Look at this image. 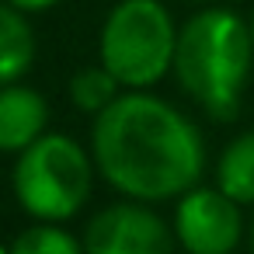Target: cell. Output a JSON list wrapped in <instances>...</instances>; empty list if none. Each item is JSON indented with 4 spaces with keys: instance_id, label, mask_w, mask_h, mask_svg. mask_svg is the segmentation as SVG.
I'll use <instances>...</instances> for the list:
<instances>
[{
    "instance_id": "1",
    "label": "cell",
    "mask_w": 254,
    "mask_h": 254,
    "mask_svg": "<svg viewBox=\"0 0 254 254\" xmlns=\"http://www.w3.org/2000/svg\"><path fill=\"white\" fill-rule=\"evenodd\" d=\"M91 157L98 178L119 195L146 205L178 202L202 185L209 150L198 122L157 91H122L91 119Z\"/></svg>"
},
{
    "instance_id": "2",
    "label": "cell",
    "mask_w": 254,
    "mask_h": 254,
    "mask_svg": "<svg viewBox=\"0 0 254 254\" xmlns=\"http://www.w3.org/2000/svg\"><path fill=\"white\" fill-rule=\"evenodd\" d=\"M251 73L254 39L244 14L223 4H209L181 21L171 77L202 115L233 122L240 115Z\"/></svg>"
},
{
    "instance_id": "3",
    "label": "cell",
    "mask_w": 254,
    "mask_h": 254,
    "mask_svg": "<svg viewBox=\"0 0 254 254\" xmlns=\"http://www.w3.org/2000/svg\"><path fill=\"white\" fill-rule=\"evenodd\" d=\"M98 167L91 146L77 143L70 132H46L11 167V195L21 212L35 223H70L94 195Z\"/></svg>"
},
{
    "instance_id": "4",
    "label": "cell",
    "mask_w": 254,
    "mask_h": 254,
    "mask_svg": "<svg viewBox=\"0 0 254 254\" xmlns=\"http://www.w3.org/2000/svg\"><path fill=\"white\" fill-rule=\"evenodd\" d=\"M178 28L164 0H119L98 32V63L122 91H153L171 77Z\"/></svg>"
},
{
    "instance_id": "5",
    "label": "cell",
    "mask_w": 254,
    "mask_h": 254,
    "mask_svg": "<svg viewBox=\"0 0 254 254\" xmlns=\"http://www.w3.org/2000/svg\"><path fill=\"white\" fill-rule=\"evenodd\" d=\"M244 205L216 185H195L174 202L171 230L185 254H237L247 240Z\"/></svg>"
},
{
    "instance_id": "6",
    "label": "cell",
    "mask_w": 254,
    "mask_h": 254,
    "mask_svg": "<svg viewBox=\"0 0 254 254\" xmlns=\"http://www.w3.org/2000/svg\"><path fill=\"white\" fill-rule=\"evenodd\" d=\"M84 254H174L178 240L171 219L157 212V205L119 198L98 209L84 233Z\"/></svg>"
},
{
    "instance_id": "7",
    "label": "cell",
    "mask_w": 254,
    "mask_h": 254,
    "mask_svg": "<svg viewBox=\"0 0 254 254\" xmlns=\"http://www.w3.org/2000/svg\"><path fill=\"white\" fill-rule=\"evenodd\" d=\"M49 101L39 87L18 80L0 87V153L18 157L49 132Z\"/></svg>"
},
{
    "instance_id": "8",
    "label": "cell",
    "mask_w": 254,
    "mask_h": 254,
    "mask_svg": "<svg viewBox=\"0 0 254 254\" xmlns=\"http://www.w3.org/2000/svg\"><path fill=\"white\" fill-rule=\"evenodd\" d=\"M35 53L39 42L28 14L11 7L7 0H0V87L25 80L28 70L35 66Z\"/></svg>"
},
{
    "instance_id": "9",
    "label": "cell",
    "mask_w": 254,
    "mask_h": 254,
    "mask_svg": "<svg viewBox=\"0 0 254 254\" xmlns=\"http://www.w3.org/2000/svg\"><path fill=\"white\" fill-rule=\"evenodd\" d=\"M212 185L226 191L233 202H240L244 209L254 205V126L237 132L219 150L212 167Z\"/></svg>"
},
{
    "instance_id": "10",
    "label": "cell",
    "mask_w": 254,
    "mask_h": 254,
    "mask_svg": "<svg viewBox=\"0 0 254 254\" xmlns=\"http://www.w3.org/2000/svg\"><path fill=\"white\" fill-rule=\"evenodd\" d=\"M119 94H122V84L98 63V66H84V70H77L70 80H66V98H70V105L77 108V112H84V115H101L108 105H115L119 101Z\"/></svg>"
},
{
    "instance_id": "11",
    "label": "cell",
    "mask_w": 254,
    "mask_h": 254,
    "mask_svg": "<svg viewBox=\"0 0 254 254\" xmlns=\"http://www.w3.org/2000/svg\"><path fill=\"white\" fill-rule=\"evenodd\" d=\"M11 254H84V240L66 223H28L14 240Z\"/></svg>"
},
{
    "instance_id": "12",
    "label": "cell",
    "mask_w": 254,
    "mask_h": 254,
    "mask_svg": "<svg viewBox=\"0 0 254 254\" xmlns=\"http://www.w3.org/2000/svg\"><path fill=\"white\" fill-rule=\"evenodd\" d=\"M11 7H18L21 14H46V11H53V7H60L63 0H7Z\"/></svg>"
},
{
    "instance_id": "13",
    "label": "cell",
    "mask_w": 254,
    "mask_h": 254,
    "mask_svg": "<svg viewBox=\"0 0 254 254\" xmlns=\"http://www.w3.org/2000/svg\"><path fill=\"white\" fill-rule=\"evenodd\" d=\"M247 251L254 254V219H251V226H247Z\"/></svg>"
},
{
    "instance_id": "14",
    "label": "cell",
    "mask_w": 254,
    "mask_h": 254,
    "mask_svg": "<svg viewBox=\"0 0 254 254\" xmlns=\"http://www.w3.org/2000/svg\"><path fill=\"white\" fill-rule=\"evenodd\" d=\"M247 28H251V39H254V11L247 14Z\"/></svg>"
},
{
    "instance_id": "15",
    "label": "cell",
    "mask_w": 254,
    "mask_h": 254,
    "mask_svg": "<svg viewBox=\"0 0 254 254\" xmlns=\"http://www.w3.org/2000/svg\"><path fill=\"white\" fill-rule=\"evenodd\" d=\"M0 254H11V244H4V240H0Z\"/></svg>"
}]
</instances>
